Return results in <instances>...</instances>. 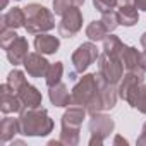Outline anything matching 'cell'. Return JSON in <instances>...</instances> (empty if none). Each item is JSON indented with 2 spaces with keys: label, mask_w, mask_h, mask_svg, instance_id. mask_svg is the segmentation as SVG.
<instances>
[{
  "label": "cell",
  "mask_w": 146,
  "mask_h": 146,
  "mask_svg": "<svg viewBox=\"0 0 146 146\" xmlns=\"http://www.w3.org/2000/svg\"><path fill=\"white\" fill-rule=\"evenodd\" d=\"M19 124L23 136H48L53 131V120L41 107L24 108L19 113Z\"/></svg>",
  "instance_id": "obj_1"
},
{
  "label": "cell",
  "mask_w": 146,
  "mask_h": 146,
  "mask_svg": "<svg viewBox=\"0 0 146 146\" xmlns=\"http://www.w3.org/2000/svg\"><path fill=\"white\" fill-rule=\"evenodd\" d=\"M26 12V31L29 35L46 33L55 28V16L41 4H28L24 7Z\"/></svg>",
  "instance_id": "obj_2"
},
{
  "label": "cell",
  "mask_w": 146,
  "mask_h": 146,
  "mask_svg": "<svg viewBox=\"0 0 146 146\" xmlns=\"http://www.w3.org/2000/svg\"><path fill=\"white\" fill-rule=\"evenodd\" d=\"M117 98H119V90L115 88V84L107 83L98 74V90H96L95 96L91 98V102L86 105V110L90 115L105 112V110H112L117 103Z\"/></svg>",
  "instance_id": "obj_3"
},
{
  "label": "cell",
  "mask_w": 146,
  "mask_h": 146,
  "mask_svg": "<svg viewBox=\"0 0 146 146\" xmlns=\"http://www.w3.org/2000/svg\"><path fill=\"white\" fill-rule=\"evenodd\" d=\"M143 84H144V70H125L120 83L117 84L119 96L132 107Z\"/></svg>",
  "instance_id": "obj_4"
},
{
  "label": "cell",
  "mask_w": 146,
  "mask_h": 146,
  "mask_svg": "<svg viewBox=\"0 0 146 146\" xmlns=\"http://www.w3.org/2000/svg\"><path fill=\"white\" fill-rule=\"evenodd\" d=\"M90 132H91V139H90V146H102L105 143V139L113 132L115 129V122L110 115L107 113H93L91 119H90Z\"/></svg>",
  "instance_id": "obj_5"
},
{
  "label": "cell",
  "mask_w": 146,
  "mask_h": 146,
  "mask_svg": "<svg viewBox=\"0 0 146 146\" xmlns=\"http://www.w3.org/2000/svg\"><path fill=\"white\" fill-rule=\"evenodd\" d=\"M96 90H98V74H84L70 91V98H72L70 103L86 107L95 96Z\"/></svg>",
  "instance_id": "obj_6"
},
{
  "label": "cell",
  "mask_w": 146,
  "mask_h": 146,
  "mask_svg": "<svg viewBox=\"0 0 146 146\" xmlns=\"http://www.w3.org/2000/svg\"><path fill=\"white\" fill-rule=\"evenodd\" d=\"M98 57H100V50H98V46H96L91 40L86 41V43H81V45L74 50L72 58H70L72 65H74V72L83 74V72H84L91 64H95V62L98 60Z\"/></svg>",
  "instance_id": "obj_7"
},
{
  "label": "cell",
  "mask_w": 146,
  "mask_h": 146,
  "mask_svg": "<svg viewBox=\"0 0 146 146\" xmlns=\"http://www.w3.org/2000/svg\"><path fill=\"white\" fill-rule=\"evenodd\" d=\"M98 74L110 84H119L124 76V64L119 58L100 53L98 57Z\"/></svg>",
  "instance_id": "obj_8"
},
{
  "label": "cell",
  "mask_w": 146,
  "mask_h": 146,
  "mask_svg": "<svg viewBox=\"0 0 146 146\" xmlns=\"http://www.w3.org/2000/svg\"><path fill=\"white\" fill-rule=\"evenodd\" d=\"M81 28H83V14L79 7H70L67 12H64L60 23L57 24L58 35L62 38H72L81 31Z\"/></svg>",
  "instance_id": "obj_9"
},
{
  "label": "cell",
  "mask_w": 146,
  "mask_h": 146,
  "mask_svg": "<svg viewBox=\"0 0 146 146\" xmlns=\"http://www.w3.org/2000/svg\"><path fill=\"white\" fill-rule=\"evenodd\" d=\"M0 110L4 113H21L24 110L17 93H14L7 83L0 86Z\"/></svg>",
  "instance_id": "obj_10"
},
{
  "label": "cell",
  "mask_w": 146,
  "mask_h": 146,
  "mask_svg": "<svg viewBox=\"0 0 146 146\" xmlns=\"http://www.w3.org/2000/svg\"><path fill=\"white\" fill-rule=\"evenodd\" d=\"M24 69L31 78H45L50 69V62L40 52H33L24 58Z\"/></svg>",
  "instance_id": "obj_11"
},
{
  "label": "cell",
  "mask_w": 146,
  "mask_h": 146,
  "mask_svg": "<svg viewBox=\"0 0 146 146\" xmlns=\"http://www.w3.org/2000/svg\"><path fill=\"white\" fill-rule=\"evenodd\" d=\"M29 43H28V40L24 38V36H17L7 48H5V53H7V58H9V62L11 64H14V67L16 65H21V64H24V58L29 55Z\"/></svg>",
  "instance_id": "obj_12"
},
{
  "label": "cell",
  "mask_w": 146,
  "mask_h": 146,
  "mask_svg": "<svg viewBox=\"0 0 146 146\" xmlns=\"http://www.w3.org/2000/svg\"><path fill=\"white\" fill-rule=\"evenodd\" d=\"M86 107L78 105V103H70L67 110L62 115V127H70V129H79L83 120L86 119Z\"/></svg>",
  "instance_id": "obj_13"
},
{
  "label": "cell",
  "mask_w": 146,
  "mask_h": 146,
  "mask_svg": "<svg viewBox=\"0 0 146 146\" xmlns=\"http://www.w3.org/2000/svg\"><path fill=\"white\" fill-rule=\"evenodd\" d=\"M2 29H19L26 26V12L24 7H12L0 17Z\"/></svg>",
  "instance_id": "obj_14"
},
{
  "label": "cell",
  "mask_w": 146,
  "mask_h": 146,
  "mask_svg": "<svg viewBox=\"0 0 146 146\" xmlns=\"http://www.w3.org/2000/svg\"><path fill=\"white\" fill-rule=\"evenodd\" d=\"M58 48H60V40L57 36H52V35H46V33H40L35 38V50L43 53V55L57 53Z\"/></svg>",
  "instance_id": "obj_15"
},
{
  "label": "cell",
  "mask_w": 146,
  "mask_h": 146,
  "mask_svg": "<svg viewBox=\"0 0 146 146\" xmlns=\"http://www.w3.org/2000/svg\"><path fill=\"white\" fill-rule=\"evenodd\" d=\"M17 96H19L24 108H38V107H41V93L33 84H26L24 88H21L17 91Z\"/></svg>",
  "instance_id": "obj_16"
},
{
  "label": "cell",
  "mask_w": 146,
  "mask_h": 146,
  "mask_svg": "<svg viewBox=\"0 0 146 146\" xmlns=\"http://www.w3.org/2000/svg\"><path fill=\"white\" fill-rule=\"evenodd\" d=\"M16 134H21V124L19 119L14 117H5L0 122V143L5 144L16 137Z\"/></svg>",
  "instance_id": "obj_17"
},
{
  "label": "cell",
  "mask_w": 146,
  "mask_h": 146,
  "mask_svg": "<svg viewBox=\"0 0 146 146\" xmlns=\"http://www.w3.org/2000/svg\"><path fill=\"white\" fill-rule=\"evenodd\" d=\"M48 98H50L52 105H55V107H69L70 102H72L70 93H69V90L64 83H58V84L52 86L50 91H48Z\"/></svg>",
  "instance_id": "obj_18"
},
{
  "label": "cell",
  "mask_w": 146,
  "mask_h": 146,
  "mask_svg": "<svg viewBox=\"0 0 146 146\" xmlns=\"http://www.w3.org/2000/svg\"><path fill=\"white\" fill-rule=\"evenodd\" d=\"M117 14H119V23L125 28H131V26L137 24V21H139V12H137L136 5H120L117 9Z\"/></svg>",
  "instance_id": "obj_19"
},
{
  "label": "cell",
  "mask_w": 146,
  "mask_h": 146,
  "mask_svg": "<svg viewBox=\"0 0 146 146\" xmlns=\"http://www.w3.org/2000/svg\"><path fill=\"white\" fill-rule=\"evenodd\" d=\"M124 46H125V45L120 41L119 36L110 35V36H107V38L103 40V53H107L108 57H113V58H119V60H120L122 52H124ZM120 62H122V60H120Z\"/></svg>",
  "instance_id": "obj_20"
},
{
  "label": "cell",
  "mask_w": 146,
  "mask_h": 146,
  "mask_svg": "<svg viewBox=\"0 0 146 146\" xmlns=\"http://www.w3.org/2000/svg\"><path fill=\"white\" fill-rule=\"evenodd\" d=\"M139 57H141V53L134 46H127L125 45L124 52H122V57H120V60L124 64V69L125 70H143L139 67Z\"/></svg>",
  "instance_id": "obj_21"
},
{
  "label": "cell",
  "mask_w": 146,
  "mask_h": 146,
  "mask_svg": "<svg viewBox=\"0 0 146 146\" xmlns=\"http://www.w3.org/2000/svg\"><path fill=\"white\" fill-rule=\"evenodd\" d=\"M110 33L107 31V28L103 26L102 21H91L88 26H86V36L91 40V41H103Z\"/></svg>",
  "instance_id": "obj_22"
},
{
  "label": "cell",
  "mask_w": 146,
  "mask_h": 146,
  "mask_svg": "<svg viewBox=\"0 0 146 146\" xmlns=\"http://www.w3.org/2000/svg\"><path fill=\"white\" fill-rule=\"evenodd\" d=\"M62 76H64V64L62 62H55V64H50V69L45 76V83L48 88L58 84L62 81Z\"/></svg>",
  "instance_id": "obj_23"
},
{
  "label": "cell",
  "mask_w": 146,
  "mask_h": 146,
  "mask_svg": "<svg viewBox=\"0 0 146 146\" xmlns=\"http://www.w3.org/2000/svg\"><path fill=\"white\" fill-rule=\"evenodd\" d=\"M7 84L12 88V91H14V93H17L21 88H24V86L28 84L24 72H23V70H19V69H12V70L9 72V76H7Z\"/></svg>",
  "instance_id": "obj_24"
},
{
  "label": "cell",
  "mask_w": 146,
  "mask_h": 146,
  "mask_svg": "<svg viewBox=\"0 0 146 146\" xmlns=\"http://www.w3.org/2000/svg\"><path fill=\"white\" fill-rule=\"evenodd\" d=\"M60 144L64 146H78L79 144V129H70V127H62L60 129Z\"/></svg>",
  "instance_id": "obj_25"
},
{
  "label": "cell",
  "mask_w": 146,
  "mask_h": 146,
  "mask_svg": "<svg viewBox=\"0 0 146 146\" xmlns=\"http://www.w3.org/2000/svg\"><path fill=\"white\" fill-rule=\"evenodd\" d=\"M100 21L103 23V26L107 28V31H108V33H113V31L117 29V26L120 24V23H119V14H117V11H113V9H112V11L103 12Z\"/></svg>",
  "instance_id": "obj_26"
},
{
  "label": "cell",
  "mask_w": 146,
  "mask_h": 146,
  "mask_svg": "<svg viewBox=\"0 0 146 146\" xmlns=\"http://www.w3.org/2000/svg\"><path fill=\"white\" fill-rule=\"evenodd\" d=\"M132 108H137L141 113L146 115V83L141 86V90H139V93L136 96V102H134Z\"/></svg>",
  "instance_id": "obj_27"
},
{
  "label": "cell",
  "mask_w": 146,
  "mask_h": 146,
  "mask_svg": "<svg viewBox=\"0 0 146 146\" xmlns=\"http://www.w3.org/2000/svg\"><path fill=\"white\" fill-rule=\"evenodd\" d=\"M19 35L16 33V29H2L0 31V45H2V48L5 50Z\"/></svg>",
  "instance_id": "obj_28"
},
{
  "label": "cell",
  "mask_w": 146,
  "mask_h": 146,
  "mask_svg": "<svg viewBox=\"0 0 146 146\" xmlns=\"http://www.w3.org/2000/svg\"><path fill=\"white\" fill-rule=\"evenodd\" d=\"M70 7H76L72 0H53V12L57 16H62L64 12H67Z\"/></svg>",
  "instance_id": "obj_29"
},
{
  "label": "cell",
  "mask_w": 146,
  "mask_h": 146,
  "mask_svg": "<svg viewBox=\"0 0 146 146\" xmlns=\"http://www.w3.org/2000/svg\"><path fill=\"white\" fill-rule=\"evenodd\" d=\"M93 5L98 12H107V11H112L117 7V0H93Z\"/></svg>",
  "instance_id": "obj_30"
},
{
  "label": "cell",
  "mask_w": 146,
  "mask_h": 146,
  "mask_svg": "<svg viewBox=\"0 0 146 146\" xmlns=\"http://www.w3.org/2000/svg\"><path fill=\"white\" fill-rule=\"evenodd\" d=\"M137 144L139 146H146V122L143 124V131H141V136L137 137Z\"/></svg>",
  "instance_id": "obj_31"
},
{
  "label": "cell",
  "mask_w": 146,
  "mask_h": 146,
  "mask_svg": "<svg viewBox=\"0 0 146 146\" xmlns=\"http://www.w3.org/2000/svg\"><path fill=\"white\" fill-rule=\"evenodd\" d=\"M134 5H136L137 11L146 12V0H134Z\"/></svg>",
  "instance_id": "obj_32"
},
{
  "label": "cell",
  "mask_w": 146,
  "mask_h": 146,
  "mask_svg": "<svg viewBox=\"0 0 146 146\" xmlns=\"http://www.w3.org/2000/svg\"><path fill=\"white\" fill-rule=\"evenodd\" d=\"M139 67L146 72V50L141 53V57H139Z\"/></svg>",
  "instance_id": "obj_33"
},
{
  "label": "cell",
  "mask_w": 146,
  "mask_h": 146,
  "mask_svg": "<svg viewBox=\"0 0 146 146\" xmlns=\"http://www.w3.org/2000/svg\"><path fill=\"white\" fill-rule=\"evenodd\" d=\"M120 5H134V0H117V7Z\"/></svg>",
  "instance_id": "obj_34"
},
{
  "label": "cell",
  "mask_w": 146,
  "mask_h": 146,
  "mask_svg": "<svg viewBox=\"0 0 146 146\" xmlns=\"http://www.w3.org/2000/svg\"><path fill=\"white\" fill-rule=\"evenodd\" d=\"M113 144H127V139H124L122 136H115V139H113Z\"/></svg>",
  "instance_id": "obj_35"
},
{
  "label": "cell",
  "mask_w": 146,
  "mask_h": 146,
  "mask_svg": "<svg viewBox=\"0 0 146 146\" xmlns=\"http://www.w3.org/2000/svg\"><path fill=\"white\" fill-rule=\"evenodd\" d=\"M139 41H141V46H143V48L146 50V31H144V33L141 35V40H139Z\"/></svg>",
  "instance_id": "obj_36"
},
{
  "label": "cell",
  "mask_w": 146,
  "mask_h": 146,
  "mask_svg": "<svg viewBox=\"0 0 146 146\" xmlns=\"http://www.w3.org/2000/svg\"><path fill=\"white\" fill-rule=\"evenodd\" d=\"M72 2H74V5H76V7H81V5L84 4V0H72Z\"/></svg>",
  "instance_id": "obj_37"
},
{
  "label": "cell",
  "mask_w": 146,
  "mask_h": 146,
  "mask_svg": "<svg viewBox=\"0 0 146 146\" xmlns=\"http://www.w3.org/2000/svg\"><path fill=\"white\" fill-rule=\"evenodd\" d=\"M17 2H19V0H17Z\"/></svg>",
  "instance_id": "obj_38"
}]
</instances>
